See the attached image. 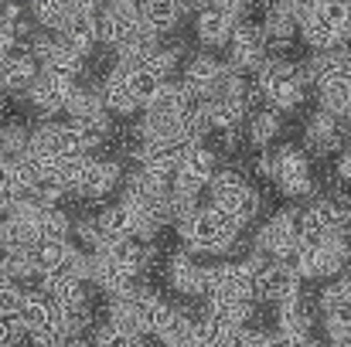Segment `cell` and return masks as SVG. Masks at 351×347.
Returning <instances> with one entry per match:
<instances>
[{"instance_id":"2e32d148","label":"cell","mask_w":351,"mask_h":347,"mask_svg":"<svg viewBox=\"0 0 351 347\" xmlns=\"http://www.w3.org/2000/svg\"><path fill=\"white\" fill-rule=\"evenodd\" d=\"M222 75H226V62H219L212 51H198V55H191L188 65L181 68V79H178V82H181L191 96L212 99L215 89H219V82H222Z\"/></svg>"},{"instance_id":"7dc6e473","label":"cell","mask_w":351,"mask_h":347,"mask_svg":"<svg viewBox=\"0 0 351 347\" xmlns=\"http://www.w3.org/2000/svg\"><path fill=\"white\" fill-rule=\"evenodd\" d=\"M0 3H7V0H0Z\"/></svg>"},{"instance_id":"52a82bcc","label":"cell","mask_w":351,"mask_h":347,"mask_svg":"<svg viewBox=\"0 0 351 347\" xmlns=\"http://www.w3.org/2000/svg\"><path fill=\"white\" fill-rule=\"evenodd\" d=\"M351 146V123L338 116L314 110L304 123V153L307 157H338Z\"/></svg>"},{"instance_id":"8992f818","label":"cell","mask_w":351,"mask_h":347,"mask_svg":"<svg viewBox=\"0 0 351 347\" xmlns=\"http://www.w3.org/2000/svg\"><path fill=\"white\" fill-rule=\"evenodd\" d=\"M351 218V201L345 194H314L297 208L300 235H345Z\"/></svg>"},{"instance_id":"e0dca14e","label":"cell","mask_w":351,"mask_h":347,"mask_svg":"<svg viewBox=\"0 0 351 347\" xmlns=\"http://www.w3.org/2000/svg\"><path fill=\"white\" fill-rule=\"evenodd\" d=\"M181 150H184V146H181L178 140H133L130 157H133L136 167H143V170H150V174H157V177H164V181H171L174 170H178Z\"/></svg>"},{"instance_id":"484cf974","label":"cell","mask_w":351,"mask_h":347,"mask_svg":"<svg viewBox=\"0 0 351 347\" xmlns=\"http://www.w3.org/2000/svg\"><path fill=\"white\" fill-rule=\"evenodd\" d=\"M58 38H62L72 51H79L82 58H89L93 48L99 44V34H96V14H69V17L62 21V27H58Z\"/></svg>"},{"instance_id":"9a60e30c","label":"cell","mask_w":351,"mask_h":347,"mask_svg":"<svg viewBox=\"0 0 351 347\" xmlns=\"http://www.w3.org/2000/svg\"><path fill=\"white\" fill-rule=\"evenodd\" d=\"M164 279L167 286L178 293V296H205V262H198L191 252L178 248L167 255V266H164Z\"/></svg>"},{"instance_id":"5b68a950","label":"cell","mask_w":351,"mask_h":347,"mask_svg":"<svg viewBox=\"0 0 351 347\" xmlns=\"http://www.w3.org/2000/svg\"><path fill=\"white\" fill-rule=\"evenodd\" d=\"M205 300L256 303V272L242 259L205 262Z\"/></svg>"},{"instance_id":"30bf717a","label":"cell","mask_w":351,"mask_h":347,"mask_svg":"<svg viewBox=\"0 0 351 347\" xmlns=\"http://www.w3.org/2000/svg\"><path fill=\"white\" fill-rule=\"evenodd\" d=\"M79 140L75 133L69 129V123H55V119H41L38 126H31V136H27V153H34L38 160H45L48 167H55L62 157L69 153H79Z\"/></svg>"},{"instance_id":"f1b7e54d","label":"cell","mask_w":351,"mask_h":347,"mask_svg":"<svg viewBox=\"0 0 351 347\" xmlns=\"http://www.w3.org/2000/svg\"><path fill=\"white\" fill-rule=\"evenodd\" d=\"M65 123L75 133L79 146L89 150V153H93V146H103L113 136V116L106 113V110H99V113H93V116H79V119H65Z\"/></svg>"},{"instance_id":"bcb514c9","label":"cell","mask_w":351,"mask_h":347,"mask_svg":"<svg viewBox=\"0 0 351 347\" xmlns=\"http://www.w3.org/2000/svg\"><path fill=\"white\" fill-rule=\"evenodd\" d=\"M3 167H7V164H3V160H0V170H3Z\"/></svg>"},{"instance_id":"d4e9b609","label":"cell","mask_w":351,"mask_h":347,"mask_svg":"<svg viewBox=\"0 0 351 347\" xmlns=\"http://www.w3.org/2000/svg\"><path fill=\"white\" fill-rule=\"evenodd\" d=\"M21 324H24V331L31 334V331H38V327H45V324H55L58 320V303L45 293V290H24V296H21V307H17V313H14Z\"/></svg>"},{"instance_id":"603a6c76","label":"cell","mask_w":351,"mask_h":347,"mask_svg":"<svg viewBox=\"0 0 351 347\" xmlns=\"http://www.w3.org/2000/svg\"><path fill=\"white\" fill-rule=\"evenodd\" d=\"M215 170H219V153H215V146H208V140H205V143H191V146L181 150L174 174H184V177H191V181H198V184L208 188V181H212Z\"/></svg>"},{"instance_id":"60d3db41","label":"cell","mask_w":351,"mask_h":347,"mask_svg":"<svg viewBox=\"0 0 351 347\" xmlns=\"http://www.w3.org/2000/svg\"><path fill=\"white\" fill-rule=\"evenodd\" d=\"M17 48V38H14V24L0 21V55H10Z\"/></svg>"},{"instance_id":"ac0fdd59","label":"cell","mask_w":351,"mask_h":347,"mask_svg":"<svg viewBox=\"0 0 351 347\" xmlns=\"http://www.w3.org/2000/svg\"><path fill=\"white\" fill-rule=\"evenodd\" d=\"M99 96H103V110H106L110 116H117V119H130V116L140 113V99L133 96V89H130V75H126L123 65H113V68L103 75V82H99Z\"/></svg>"},{"instance_id":"4fadbf2b","label":"cell","mask_w":351,"mask_h":347,"mask_svg":"<svg viewBox=\"0 0 351 347\" xmlns=\"http://www.w3.org/2000/svg\"><path fill=\"white\" fill-rule=\"evenodd\" d=\"M72 89H75V82L48 75V72H38V79L24 89V103L31 106V113H38L41 119H55L58 113H65V103H69Z\"/></svg>"},{"instance_id":"b9f144b4","label":"cell","mask_w":351,"mask_h":347,"mask_svg":"<svg viewBox=\"0 0 351 347\" xmlns=\"http://www.w3.org/2000/svg\"><path fill=\"white\" fill-rule=\"evenodd\" d=\"M65 347H96V344H93V337H72Z\"/></svg>"},{"instance_id":"d590c367","label":"cell","mask_w":351,"mask_h":347,"mask_svg":"<svg viewBox=\"0 0 351 347\" xmlns=\"http://www.w3.org/2000/svg\"><path fill=\"white\" fill-rule=\"evenodd\" d=\"M21 296H24V286L0 276V317H14L21 307Z\"/></svg>"},{"instance_id":"836d02e7","label":"cell","mask_w":351,"mask_h":347,"mask_svg":"<svg viewBox=\"0 0 351 347\" xmlns=\"http://www.w3.org/2000/svg\"><path fill=\"white\" fill-rule=\"evenodd\" d=\"M27 17L41 27L58 34L62 21H65V0H27Z\"/></svg>"},{"instance_id":"5bb4252c","label":"cell","mask_w":351,"mask_h":347,"mask_svg":"<svg viewBox=\"0 0 351 347\" xmlns=\"http://www.w3.org/2000/svg\"><path fill=\"white\" fill-rule=\"evenodd\" d=\"M297 14H300V0H269V10L263 17V34H266V51L269 55H283L297 34Z\"/></svg>"},{"instance_id":"4dcf8cb0","label":"cell","mask_w":351,"mask_h":347,"mask_svg":"<svg viewBox=\"0 0 351 347\" xmlns=\"http://www.w3.org/2000/svg\"><path fill=\"white\" fill-rule=\"evenodd\" d=\"M136 14H140V21H143L147 27H154V31H160V34L174 31L178 21L184 17L178 0H140V3H136Z\"/></svg>"},{"instance_id":"83f0119b","label":"cell","mask_w":351,"mask_h":347,"mask_svg":"<svg viewBox=\"0 0 351 347\" xmlns=\"http://www.w3.org/2000/svg\"><path fill=\"white\" fill-rule=\"evenodd\" d=\"M38 290H45L58 307H75L89 300V283L69 272H51V276H38Z\"/></svg>"},{"instance_id":"cb8c5ba5","label":"cell","mask_w":351,"mask_h":347,"mask_svg":"<svg viewBox=\"0 0 351 347\" xmlns=\"http://www.w3.org/2000/svg\"><path fill=\"white\" fill-rule=\"evenodd\" d=\"M242 126H245V129H242L245 143L256 146V150H266V146L283 133V113H276V110H269V106H256V110H249Z\"/></svg>"},{"instance_id":"ab89813d","label":"cell","mask_w":351,"mask_h":347,"mask_svg":"<svg viewBox=\"0 0 351 347\" xmlns=\"http://www.w3.org/2000/svg\"><path fill=\"white\" fill-rule=\"evenodd\" d=\"M335 174H338V181L351 188V146H345L338 157H335Z\"/></svg>"},{"instance_id":"7402d4cb","label":"cell","mask_w":351,"mask_h":347,"mask_svg":"<svg viewBox=\"0 0 351 347\" xmlns=\"http://www.w3.org/2000/svg\"><path fill=\"white\" fill-rule=\"evenodd\" d=\"M232 27H235V21L229 14H222L219 7H202L198 17H195V38L202 41L205 51L226 48L229 38H232Z\"/></svg>"},{"instance_id":"f6af8a7d","label":"cell","mask_w":351,"mask_h":347,"mask_svg":"<svg viewBox=\"0 0 351 347\" xmlns=\"http://www.w3.org/2000/svg\"><path fill=\"white\" fill-rule=\"evenodd\" d=\"M147 347H164V344H147Z\"/></svg>"},{"instance_id":"3957f363","label":"cell","mask_w":351,"mask_h":347,"mask_svg":"<svg viewBox=\"0 0 351 347\" xmlns=\"http://www.w3.org/2000/svg\"><path fill=\"white\" fill-rule=\"evenodd\" d=\"M205 191H208V198H212V208L226 211L242 229H245L249 222H256L259 211H263V194H259V188H256V184L245 177V170H239V167H219V170L212 174V181H208Z\"/></svg>"},{"instance_id":"f546056e","label":"cell","mask_w":351,"mask_h":347,"mask_svg":"<svg viewBox=\"0 0 351 347\" xmlns=\"http://www.w3.org/2000/svg\"><path fill=\"white\" fill-rule=\"evenodd\" d=\"M202 113H205V119H208V129H212V133H219V129H239V126L245 123L249 110H245L242 103H235V99L212 96V99H205Z\"/></svg>"},{"instance_id":"9c48e42d","label":"cell","mask_w":351,"mask_h":347,"mask_svg":"<svg viewBox=\"0 0 351 347\" xmlns=\"http://www.w3.org/2000/svg\"><path fill=\"white\" fill-rule=\"evenodd\" d=\"M119 184H123V167H119V160L89 153L82 174H79L75 184H72V194H75L79 201H86V205H99V201H106L110 194H117Z\"/></svg>"},{"instance_id":"1f68e13d","label":"cell","mask_w":351,"mask_h":347,"mask_svg":"<svg viewBox=\"0 0 351 347\" xmlns=\"http://www.w3.org/2000/svg\"><path fill=\"white\" fill-rule=\"evenodd\" d=\"M317 110L351 123V79H331L317 86Z\"/></svg>"},{"instance_id":"ee69618b","label":"cell","mask_w":351,"mask_h":347,"mask_svg":"<svg viewBox=\"0 0 351 347\" xmlns=\"http://www.w3.org/2000/svg\"><path fill=\"white\" fill-rule=\"evenodd\" d=\"M0 126H3V110H0Z\"/></svg>"},{"instance_id":"e575fe53","label":"cell","mask_w":351,"mask_h":347,"mask_svg":"<svg viewBox=\"0 0 351 347\" xmlns=\"http://www.w3.org/2000/svg\"><path fill=\"white\" fill-rule=\"evenodd\" d=\"M69 341H72V337L65 334L62 320L45 324V327H38V331H31V334H27V347H65Z\"/></svg>"},{"instance_id":"44dd1931","label":"cell","mask_w":351,"mask_h":347,"mask_svg":"<svg viewBox=\"0 0 351 347\" xmlns=\"http://www.w3.org/2000/svg\"><path fill=\"white\" fill-rule=\"evenodd\" d=\"M38 62L21 48V51H10L0 58V92L3 96H24V89L38 79Z\"/></svg>"},{"instance_id":"8d00e7d4","label":"cell","mask_w":351,"mask_h":347,"mask_svg":"<svg viewBox=\"0 0 351 347\" xmlns=\"http://www.w3.org/2000/svg\"><path fill=\"white\" fill-rule=\"evenodd\" d=\"M263 337H266V331H263V327L245 324V327H235L232 334L226 337V344L222 347H263Z\"/></svg>"},{"instance_id":"7a4b0ae2","label":"cell","mask_w":351,"mask_h":347,"mask_svg":"<svg viewBox=\"0 0 351 347\" xmlns=\"http://www.w3.org/2000/svg\"><path fill=\"white\" fill-rule=\"evenodd\" d=\"M252 86H256L263 106H269L276 113H293L307 99V82L300 75V65H290L283 55H269L252 72Z\"/></svg>"},{"instance_id":"7bdbcfd3","label":"cell","mask_w":351,"mask_h":347,"mask_svg":"<svg viewBox=\"0 0 351 347\" xmlns=\"http://www.w3.org/2000/svg\"><path fill=\"white\" fill-rule=\"evenodd\" d=\"M345 235H348V242H351V218H348V229H345Z\"/></svg>"},{"instance_id":"d6986e66","label":"cell","mask_w":351,"mask_h":347,"mask_svg":"<svg viewBox=\"0 0 351 347\" xmlns=\"http://www.w3.org/2000/svg\"><path fill=\"white\" fill-rule=\"evenodd\" d=\"M140 24V14L136 7H113V3H103V10L96 14V34H99V44L106 48H117L119 41H126Z\"/></svg>"},{"instance_id":"7c38bea8","label":"cell","mask_w":351,"mask_h":347,"mask_svg":"<svg viewBox=\"0 0 351 347\" xmlns=\"http://www.w3.org/2000/svg\"><path fill=\"white\" fill-rule=\"evenodd\" d=\"M304 293V279L287 266V262H276L269 259L259 272H256V303H269V307H280V303H290Z\"/></svg>"},{"instance_id":"277c9868","label":"cell","mask_w":351,"mask_h":347,"mask_svg":"<svg viewBox=\"0 0 351 347\" xmlns=\"http://www.w3.org/2000/svg\"><path fill=\"white\" fill-rule=\"evenodd\" d=\"M276 184V191L287 201H307L314 198L317 184H314V167L311 157L304 153V146L297 143H283V146H269V177Z\"/></svg>"},{"instance_id":"6da1fadb","label":"cell","mask_w":351,"mask_h":347,"mask_svg":"<svg viewBox=\"0 0 351 347\" xmlns=\"http://www.w3.org/2000/svg\"><path fill=\"white\" fill-rule=\"evenodd\" d=\"M174 235L191 255H229L239 245L242 225L212 205H198L191 215L174 222Z\"/></svg>"},{"instance_id":"ffe728a7","label":"cell","mask_w":351,"mask_h":347,"mask_svg":"<svg viewBox=\"0 0 351 347\" xmlns=\"http://www.w3.org/2000/svg\"><path fill=\"white\" fill-rule=\"evenodd\" d=\"M317 303H314V293H300L297 300L290 303H280L276 307V331L283 334H293V337H304V334H314V324H317Z\"/></svg>"},{"instance_id":"4316f807","label":"cell","mask_w":351,"mask_h":347,"mask_svg":"<svg viewBox=\"0 0 351 347\" xmlns=\"http://www.w3.org/2000/svg\"><path fill=\"white\" fill-rule=\"evenodd\" d=\"M38 68H41V72H48V75H58V79L79 82V79H82V72H86V58H82L79 51H72V48L55 34V44H51V48H48V55L38 62Z\"/></svg>"},{"instance_id":"d6a6232c","label":"cell","mask_w":351,"mask_h":347,"mask_svg":"<svg viewBox=\"0 0 351 347\" xmlns=\"http://www.w3.org/2000/svg\"><path fill=\"white\" fill-rule=\"evenodd\" d=\"M34 238H72V218L55 205H38L34 215Z\"/></svg>"},{"instance_id":"ba28073f","label":"cell","mask_w":351,"mask_h":347,"mask_svg":"<svg viewBox=\"0 0 351 347\" xmlns=\"http://www.w3.org/2000/svg\"><path fill=\"white\" fill-rule=\"evenodd\" d=\"M297 245H300L297 208H280V211H273V215L263 222V229H256V235H252V248L263 252L266 259H276V262H283Z\"/></svg>"},{"instance_id":"f35d334b","label":"cell","mask_w":351,"mask_h":347,"mask_svg":"<svg viewBox=\"0 0 351 347\" xmlns=\"http://www.w3.org/2000/svg\"><path fill=\"white\" fill-rule=\"evenodd\" d=\"M208 7H219L222 14H229L235 24H239V21H245V14L252 10V0H212Z\"/></svg>"},{"instance_id":"8fae6325","label":"cell","mask_w":351,"mask_h":347,"mask_svg":"<svg viewBox=\"0 0 351 347\" xmlns=\"http://www.w3.org/2000/svg\"><path fill=\"white\" fill-rule=\"evenodd\" d=\"M229 68L235 72H242V75H252L266 58H269V51H266V34H263V27L256 24V21H239L232 27V38H229Z\"/></svg>"},{"instance_id":"74e56055","label":"cell","mask_w":351,"mask_h":347,"mask_svg":"<svg viewBox=\"0 0 351 347\" xmlns=\"http://www.w3.org/2000/svg\"><path fill=\"white\" fill-rule=\"evenodd\" d=\"M21 198H24V194H21V188L14 184L10 167H3V170H0V218H3V215H7V211H10L17 201H21Z\"/></svg>"}]
</instances>
